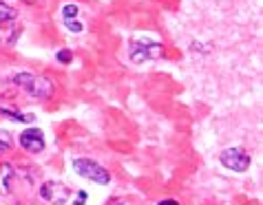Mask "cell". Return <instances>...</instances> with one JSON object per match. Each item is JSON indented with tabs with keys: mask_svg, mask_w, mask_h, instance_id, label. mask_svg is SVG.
Listing matches in <instances>:
<instances>
[{
	"mask_svg": "<svg viewBox=\"0 0 263 205\" xmlns=\"http://www.w3.org/2000/svg\"><path fill=\"white\" fill-rule=\"evenodd\" d=\"M13 82H16L20 89H25L29 95H33V97L38 99H45L51 95L53 91V86H51L49 79H42V77H35L31 73H18L16 77H13Z\"/></svg>",
	"mask_w": 263,
	"mask_h": 205,
	"instance_id": "cell-1",
	"label": "cell"
},
{
	"mask_svg": "<svg viewBox=\"0 0 263 205\" xmlns=\"http://www.w3.org/2000/svg\"><path fill=\"white\" fill-rule=\"evenodd\" d=\"M73 168H76V172L80 174V177L91 179V181L100 183V186H106V183L111 181V174H108L100 163H96V161H91V159H76L73 161Z\"/></svg>",
	"mask_w": 263,
	"mask_h": 205,
	"instance_id": "cell-2",
	"label": "cell"
},
{
	"mask_svg": "<svg viewBox=\"0 0 263 205\" xmlns=\"http://www.w3.org/2000/svg\"><path fill=\"white\" fill-rule=\"evenodd\" d=\"M69 194H71L69 188L62 186V183H58V181H49L40 188V196L45 201H49L51 205H64L69 201Z\"/></svg>",
	"mask_w": 263,
	"mask_h": 205,
	"instance_id": "cell-3",
	"label": "cell"
},
{
	"mask_svg": "<svg viewBox=\"0 0 263 205\" xmlns=\"http://www.w3.org/2000/svg\"><path fill=\"white\" fill-rule=\"evenodd\" d=\"M221 163L228 168V170L243 172V170H248V166H250V157H248V152L243 148H228L221 155Z\"/></svg>",
	"mask_w": 263,
	"mask_h": 205,
	"instance_id": "cell-4",
	"label": "cell"
},
{
	"mask_svg": "<svg viewBox=\"0 0 263 205\" xmlns=\"http://www.w3.org/2000/svg\"><path fill=\"white\" fill-rule=\"evenodd\" d=\"M164 55L162 45H133L130 49V62L142 64L146 60H157V57Z\"/></svg>",
	"mask_w": 263,
	"mask_h": 205,
	"instance_id": "cell-5",
	"label": "cell"
},
{
	"mask_svg": "<svg viewBox=\"0 0 263 205\" xmlns=\"http://www.w3.org/2000/svg\"><path fill=\"white\" fill-rule=\"evenodd\" d=\"M20 146L29 152H42L45 150V137H42V130L33 128V130H25L20 135Z\"/></svg>",
	"mask_w": 263,
	"mask_h": 205,
	"instance_id": "cell-6",
	"label": "cell"
},
{
	"mask_svg": "<svg viewBox=\"0 0 263 205\" xmlns=\"http://www.w3.org/2000/svg\"><path fill=\"white\" fill-rule=\"evenodd\" d=\"M11 179H13V166L3 163L0 166V194H9Z\"/></svg>",
	"mask_w": 263,
	"mask_h": 205,
	"instance_id": "cell-7",
	"label": "cell"
},
{
	"mask_svg": "<svg viewBox=\"0 0 263 205\" xmlns=\"http://www.w3.org/2000/svg\"><path fill=\"white\" fill-rule=\"evenodd\" d=\"M0 115H7L9 119H16V121H33V115H23V113H18L16 108H5V106H0Z\"/></svg>",
	"mask_w": 263,
	"mask_h": 205,
	"instance_id": "cell-8",
	"label": "cell"
},
{
	"mask_svg": "<svg viewBox=\"0 0 263 205\" xmlns=\"http://www.w3.org/2000/svg\"><path fill=\"white\" fill-rule=\"evenodd\" d=\"M16 9H11L9 5H5L3 0H0V23H11V20H16Z\"/></svg>",
	"mask_w": 263,
	"mask_h": 205,
	"instance_id": "cell-9",
	"label": "cell"
},
{
	"mask_svg": "<svg viewBox=\"0 0 263 205\" xmlns=\"http://www.w3.org/2000/svg\"><path fill=\"white\" fill-rule=\"evenodd\" d=\"M9 148H11V135L7 130H0V155L9 152Z\"/></svg>",
	"mask_w": 263,
	"mask_h": 205,
	"instance_id": "cell-10",
	"label": "cell"
},
{
	"mask_svg": "<svg viewBox=\"0 0 263 205\" xmlns=\"http://www.w3.org/2000/svg\"><path fill=\"white\" fill-rule=\"evenodd\" d=\"M62 16H64V20H69L71 23V20L78 16V5H64L62 7Z\"/></svg>",
	"mask_w": 263,
	"mask_h": 205,
	"instance_id": "cell-11",
	"label": "cell"
},
{
	"mask_svg": "<svg viewBox=\"0 0 263 205\" xmlns=\"http://www.w3.org/2000/svg\"><path fill=\"white\" fill-rule=\"evenodd\" d=\"M58 60H60V62H71L73 53H71V51H60V53H58Z\"/></svg>",
	"mask_w": 263,
	"mask_h": 205,
	"instance_id": "cell-12",
	"label": "cell"
},
{
	"mask_svg": "<svg viewBox=\"0 0 263 205\" xmlns=\"http://www.w3.org/2000/svg\"><path fill=\"white\" fill-rule=\"evenodd\" d=\"M67 27H69V31H73V33L82 31V25H78V23H67Z\"/></svg>",
	"mask_w": 263,
	"mask_h": 205,
	"instance_id": "cell-13",
	"label": "cell"
},
{
	"mask_svg": "<svg viewBox=\"0 0 263 205\" xmlns=\"http://www.w3.org/2000/svg\"><path fill=\"white\" fill-rule=\"evenodd\" d=\"M82 203H86V192H78V196H76V205H82Z\"/></svg>",
	"mask_w": 263,
	"mask_h": 205,
	"instance_id": "cell-14",
	"label": "cell"
},
{
	"mask_svg": "<svg viewBox=\"0 0 263 205\" xmlns=\"http://www.w3.org/2000/svg\"><path fill=\"white\" fill-rule=\"evenodd\" d=\"M159 205H179V203H177V201H162Z\"/></svg>",
	"mask_w": 263,
	"mask_h": 205,
	"instance_id": "cell-15",
	"label": "cell"
}]
</instances>
